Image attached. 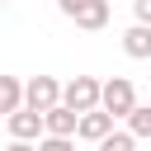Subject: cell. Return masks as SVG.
<instances>
[{"mask_svg":"<svg viewBox=\"0 0 151 151\" xmlns=\"http://www.w3.org/2000/svg\"><path fill=\"white\" fill-rule=\"evenodd\" d=\"M123 52H127L132 61H151V28H146V24H132V28L123 33Z\"/></svg>","mask_w":151,"mask_h":151,"instance_id":"7","label":"cell"},{"mask_svg":"<svg viewBox=\"0 0 151 151\" xmlns=\"http://www.w3.org/2000/svg\"><path fill=\"white\" fill-rule=\"evenodd\" d=\"M38 151H76L71 137H38Z\"/></svg>","mask_w":151,"mask_h":151,"instance_id":"12","label":"cell"},{"mask_svg":"<svg viewBox=\"0 0 151 151\" xmlns=\"http://www.w3.org/2000/svg\"><path fill=\"white\" fill-rule=\"evenodd\" d=\"M57 104H61V85H57V76H33V80L24 85V109L47 113V109H57Z\"/></svg>","mask_w":151,"mask_h":151,"instance_id":"3","label":"cell"},{"mask_svg":"<svg viewBox=\"0 0 151 151\" xmlns=\"http://www.w3.org/2000/svg\"><path fill=\"white\" fill-rule=\"evenodd\" d=\"M24 109V85L14 80V76H0V113L9 118V113H19Z\"/></svg>","mask_w":151,"mask_h":151,"instance_id":"9","label":"cell"},{"mask_svg":"<svg viewBox=\"0 0 151 151\" xmlns=\"http://www.w3.org/2000/svg\"><path fill=\"white\" fill-rule=\"evenodd\" d=\"M127 132H132V137H151V109L137 104V109L127 113Z\"/></svg>","mask_w":151,"mask_h":151,"instance_id":"10","label":"cell"},{"mask_svg":"<svg viewBox=\"0 0 151 151\" xmlns=\"http://www.w3.org/2000/svg\"><path fill=\"white\" fill-rule=\"evenodd\" d=\"M80 5H85V0H57V9H61L66 19H76V9H80Z\"/></svg>","mask_w":151,"mask_h":151,"instance_id":"14","label":"cell"},{"mask_svg":"<svg viewBox=\"0 0 151 151\" xmlns=\"http://www.w3.org/2000/svg\"><path fill=\"white\" fill-rule=\"evenodd\" d=\"M99 90H104V80H94V76H76V80L61 85V104H66L71 113H90V109H99Z\"/></svg>","mask_w":151,"mask_h":151,"instance_id":"2","label":"cell"},{"mask_svg":"<svg viewBox=\"0 0 151 151\" xmlns=\"http://www.w3.org/2000/svg\"><path fill=\"white\" fill-rule=\"evenodd\" d=\"M132 146H137L132 132H109V137L99 142V151H132Z\"/></svg>","mask_w":151,"mask_h":151,"instance_id":"11","label":"cell"},{"mask_svg":"<svg viewBox=\"0 0 151 151\" xmlns=\"http://www.w3.org/2000/svg\"><path fill=\"white\" fill-rule=\"evenodd\" d=\"M5 151H38V146H33V142H9Z\"/></svg>","mask_w":151,"mask_h":151,"instance_id":"15","label":"cell"},{"mask_svg":"<svg viewBox=\"0 0 151 151\" xmlns=\"http://www.w3.org/2000/svg\"><path fill=\"white\" fill-rule=\"evenodd\" d=\"M99 109H104L109 118H127V113L137 109V90H132V80H127V76L104 80V90H99Z\"/></svg>","mask_w":151,"mask_h":151,"instance_id":"1","label":"cell"},{"mask_svg":"<svg viewBox=\"0 0 151 151\" xmlns=\"http://www.w3.org/2000/svg\"><path fill=\"white\" fill-rule=\"evenodd\" d=\"M104 24H109V0H85V5L76 9V28L94 33V28H104Z\"/></svg>","mask_w":151,"mask_h":151,"instance_id":"8","label":"cell"},{"mask_svg":"<svg viewBox=\"0 0 151 151\" xmlns=\"http://www.w3.org/2000/svg\"><path fill=\"white\" fill-rule=\"evenodd\" d=\"M9 137H14V142H38V137H42V113H33V109L9 113Z\"/></svg>","mask_w":151,"mask_h":151,"instance_id":"6","label":"cell"},{"mask_svg":"<svg viewBox=\"0 0 151 151\" xmlns=\"http://www.w3.org/2000/svg\"><path fill=\"white\" fill-rule=\"evenodd\" d=\"M132 14H137V24L151 28V0H132Z\"/></svg>","mask_w":151,"mask_h":151,"instance_id":"13","label":"cell"},{"mask_svg":"<svg viewBox=\"0 0 151 151\" xmlns=\"http://www.w3.org/2000/svg\"><path fill=\"white\" fill-rule=\"evenodd\" d=\"M76 123H80V113H71L66 104H57V109L42 113V137H76Z\"/></svg>","mask_w":151,"mask_h":151,"instance_id":"4","label":"cell"},{"mask_svg":"<svg viewBox=\"0 0 151 151\" xmlns=\"http://www.w3.org/2000/svg\"><path fill=\"white\" fill-rule=\"evenodd\" d=\"M109 132H113V118H109L104 109H90V113H80V123H76V137H85V142H94V146H99Z\"/></svg>","mask_w":151,"mask_h":151,"instance_id":"5","label":"cell"},{"mask_svg":"<svg viewBox=\"0 0 151 151\" xmlns=\"http://www.w3.org/2000/svg\"><path fill=\"white\" fill-rule=\"evenodd\" d=\"M0 5H5V0H0Z\"/></svg>","mask_w":151,"mask_h":151,"instance_id":"16","label":"cell"}]
</instances>
